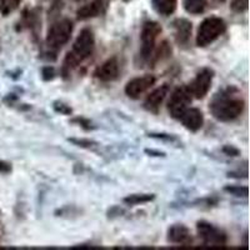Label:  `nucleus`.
I'll list each match as a JSON object with an SVG mask.
<instances>
[{"mask_svg":"<svg viewBox=\"0 0 250 250\" xmlns=\"http://www.w3.org/2000/svg\"><path fill=\"white\" fill-rule=\"evenodd\" d=\"M74 123H77V124H79L82 128L86 129V130H91V129H94V126L91 125L90 120L85 119V118H77V119L73 120Z\"/></svg>","mask_w":250,"mask_h":250,"instance_id":"23","label":"nucleus"},{"mask_svg":"<svg viewBox=\"0 0 250 250\" xmlns=\"http://www.w3.org/2000/svg\"><path fill=\"white\" fill-rule=\"evenodd\" d=\"M182 125L187 130L191 131V133H196L203 128L204 125V114L200 109L198 108H189L180 115L179 119Z\"/></svg>","mask_w":250,"mask_h":250,"instance_id":"12","label":"nucleus"},{"mask_svg":"<svg viewBox=\"0 0 250 250\" xmlns=\"http://www.w3.org/2000/svg\"><path fill=\"white\" fill-rule=\"evenodd\" d=\"M196 233L205 247L222 248L227 245V234L211 223L205 222V220L196 223Z\"/></svg>","mask_w":250,"mask_h":250,"instance_id":"6","label":"nucleus"},{"mask_svg":"<svg viewBox=\"0 0 250 250\" xmlns=\"http://www.w3.org/2000/svg\"><path fill=\"white\" fill-rule=\"evenodd\" d=\"M214 79V70L210 68H203L196 73L195 78L187 85L193 99H204L211 88Z\"/></svg>","mask_w":250,"mask_h":250,"instance_id":"7","label":"nucleus"},{"mask_svg":"<svg viewBox=\"0 0 250 250\" xmlns=\"http://www.w3.org/2000/svg\"><path fill=\"white\" fill-rule=\"evenodd\" d=\"M223 153L228 156H238L240 151L235 146H233V145H225L224 148H223Z\"/></svg>","mask_w":250,"mask_h":250,"instance_id":"24","label":"nucleus"},{"mask_svg":"<svg viewBox=\"0 0 250 250\" xmlns=\"http://www.w3.org/2000/svg\"><path fill=\"white\" fill-rule=\"evenodd\" d=\"M21 0H0V13L3 15L12 14L17 10Z\"/></svg>","mask_w":250,"mask_h":250,"instance_id":"19","label":"nucleus"},{"mask_svg":"<svg viewBox=\"0 0 250 250\" xmlns=\"http://www.w3.org/2000/svg\"><path fill=\"white\" fill-rule=\"evenodd\" d=\"M207 0H183V8L191 15H199L207 9Z\"/></svg>","mask_w":250,"mask_h":250,"instance_id":"17","label":"nucleus"},{"mask_svg":"<svg viewBox=\"0 0 250 250\" xmlns=\"http://www.w3.org/2000/svg\"><path fill=\"white\" fill-rule=\"evenodd\" d=\"M106 10V4L104 0H91L90 3H86L85 5L80 6L77 10L78 20H89L93 18H97L99 15L104 14Z\"/></svg>","mask_w":250,"mask_h":250,"instance_id":"14","label":"nucleus"},{"mask_svg":"<svg viewBox=\"0 0 250 250\" xmlns=\"http://www.w3.org/2000/svg\"><path fill=\"white\" fill-rule=\"evenodd\" d=\"M55 77V71L54 68H51V66H45L43 69V79L44 80H51L54 79Z\"/></svg>","mask_w":250,"mask_h":250,"instance_id":"25","label":"nucleus"},{"mask_svg":"<svg viewBox=\"0 0 250 250\" xmlns=\"http://www.w3.org/2000/svg\"><path fill=\"white\" fill-rule=\"evenodd\" d=\"M156 83V78L151 74H145L142 77L133 78L125 84L124 93L130 99H140L148 90H150Z\"/></svg>","mask_w":250,"mask_h":250,"instance_id":"9","label":"nucleus"},{"mask_svg":"<svg viewBox=\"0 0 250 250\" xmlns=\"http://www.w3.org/2000/svg\"><path fill=\"white\" fill-rule=\"evenodd\" d=\"M73 21L69 19H60L49 28L45 38V45L49 53L57 54L62 46L68 44L73 34Z\"/></svg>","mask_w":250,"mask_h":250,"instance_id":"4","label":"nucleus"},{"mask_svg":"<svg viewBox=\"0 0 250 250\" xmlns=\"http://www.w3.org/2000/svg\"><path fill=\"white\" fill-rule=\"evenodd\" d=\"M174 29V38H175L176 43L179 45H185L189 43L191 37V30L193 26L191 23L187 19H176L173 23Z\"/></svg>","mask_w":250,"mask_h":250,"instance_id":"15","label":"nucleus"},{"mask_svg":"<svg viewBox=\"0 0 250 250\" xmlns=\"http://www.w3.org/2000/svg\"><path fill=\"white\" fill-rule=\"evenodd\" d=\"M224 190L230 193L231 195L235 196H248V188L239 187V185H231V187H225Z\"/></svg>","mask_w":250,"mask_h":250,"instance_id":"21","label":"nucleus"},{"mask_svg":"<svg viewBox=\"0 0 250 250\" xmlns=\"http://www.w3.org/2000/svg\"><path fill=\"white\" fill-rule=\"evenodd\" d=\"M167 239L171 244L189 245L193 240L189 228L184 224H173L167 231Z\"/></svg>","mask_w":250,"mask_h":250,"instance_id":"13","label":"nucleus"},{"mask_svg":"<svg viewBox=\"0 0 250 250\" xmlns=\"http://www.w3.org/2000/svg\"><path fill=\"white\" fill-rule=\"evenodd\" d=\"M71 143H74V144L79 145V146H85V148H90L91 145L95 144L91 140H84V139H69Z\"/></svg>","mask_w":250,"mask_h":250,"instance_id":"26","label":"nucleus"},{"mask_svg":"<svg viewBox=\"0 0 250 250\" xmlns=\"http://www.w3.org/2000/svg\"><path fill=\"white\" fill-rule=\"evenodd\" d=\"M95 49V37L89 28H84L79 33L70 50L66 53L65 59L62 62V74L68 75L73 69L80 65L90 58Z\"/></svg>","mask_w":250,"mask_h":250,"instance_id":"2","label":"nucleus"},{"mask_svg":"<svg viewBox=\"0 0 250 250\" xmlns=\"http://www.w3.org/2000/svg\"><path fill=\"white\" fill-rule=\"evenodd\" d=\"M74 1H77V3H80V1H84V0H74Z\"/></svg>","mask_w":250,"mask_h":250,"instance_id":"29","label":"nucleus"},{"mask_svg":"<svg viewBox=\"0 0 250 250\" xmlns=\"http://www.w3.org/2000/svg\"><path fill=\"white\" fill-rule=\"evenodd\" d=\"M154 198H155L154 194H131V195L124 198V203L126 205L134 207V205H140L151 202V200H154Z\"/></svg>","mask_w":250,"mask_h":250,"instance_id":"18","label":"nucleus"},{"mask_svg":"<svg viewBox=\"0 0 250 250\" xmlns=\"http://www.w3.org/2000/svg\"><path fill=\"white\" fill-rule=\"evenodd\" d=\"M245 109V99L240 89L228 85L215 93L209 103V110L214 119L230 123L238 119Z\"/></svg>","mask_w":250,"mask_h":250,"instance_id":"1","label":"nucleus"},{"mask_svg":"<svg viewBox=\"0 0 250 250\" xmlns=\"http://www.w3.org/2000/svg\"><path fill=\"white\" fill-rule=\"evenodd\" d=\"M54 109L58 111V113H62V114H71V108L68 106L66 104H62V103H54Z\"/></svg>","mask_w":250,"mask_h":250,"instance_id":"22","label":"nucleus"},{"mask_svg":"<svg viewBox=\"0 0 250 250\" xmlns=\"http://www.w3.org/2000/svg\"><path fill=\"white\" fill-rule=\"evenodd\" d=\"M227 31V23L222 18H205L196 30L195 44L198 48H207Z\"/></svg>","mask_w":250,"mask_h":250,"instance_id":"3","label":"nucleus"},{"mask_svg":"<svg viewBox=\"0 0 250 250\" xmlns=\"http://www.w3.org/2000/svg\"><path fill=\"white\" fill-rule=\"evenodd\" d=\"M193 102V97L188 90L187 85L176 88L170 94V98L168 100V111L173 119H179L180 115L190 106Z\"/></svg>","mask_w":250,"mask_h":250,"instance_id":"8","label":"nucleus"},{"mask_svg":"<svg viewBox=\"0 0 250 250\" xmlns=\"http://www.w3.org/2000/svg\"><path fill=\"white\" fill-rule=\"evenodd\" d=\"M120 65L119 60L117 57H111L106 59L105 62H102L95 71H94V77L97 78L99 82L103 83H111L119 78Z\"/></svg>","mask_w":250,"mask_h":250,"instance_id":"10","label":"nucleus"},{"mask_svg":"<svg viewBox=\"0 0 250 250\" xmlns=\"http://www.w3.org/2000/svg\"><path fill=\"white\" fill-rule=\"evenodd\" d=\"M153 8L162 17H169L174 14L178 5V0H151Z\"/></svg>","mask_w":250,"mask_h":250,"instance_id":"16","label":"nucleus"},{"mask_svg":"<svg viewBox=\"0 0 250 250\" xmlns=\"http://www.w3.org/2000/svg\"><path fill=\"white\" fill-rule=\"evenodd\" d=\"M162 25L158 21L154 20H148L143 24L142 31H140V57L143 60L149 62L153 54L154 49L156 46V40L162 34Z\"/></svg>","mask_w":250,"mask_h":250,"instance_id":"5","label":"nucleus"},{"mask_svg":"<svg viewBox=\"0 0 250 250\" xmlns=\"http://www.w3.org/2000/svg\"><path fill=\"white\" fill-rule=\"evenodd\" d=\"M230 8L234 13L242 14L248 10V0H231Z\"/></svg>","mask_w":250,"mask_h":250,"instance_id":"20","label":"nucleus"},{"mask_svg":"<svg viewBox=\"0 0 250 250\" xmlns=\"http://www.w3.org/2000/svg\"><path fill=\"white\" fill-rule=\"evenodd\" d=\"M10 171H12V165L9 164V163L4 162V160H0V173L8 174Z\"/></svg>","mask_w":250,"mask_h":250,"instance_id":"27","label":"nucleus"},{"mask_svg":"<svg viewBox=\"0 0 250 250\" xmlns=\"http://www.w3.org/2000/svg\"><path fill=\"white\" fill-rule=\"evenodd\" d=\"M169 90H170V88H169L168 84H163V85L158 86L153 91H150L144 100L145 110H148L154 114L159 113L160 106H162L164 100L169 95Z\"/></svg>","mask_w":250,"mask_h":250,"instance_id":"11","label":"nucleus"},{"mask_svg":"<svg viewBox=\"0 0 250 250\" xmlns=\"http://www.w3.org/2000/svg\"><path fill=\"white\" fill-rule=\"evenodd\" d=\"M213 1H215V3H218V4H222V3H224L225 0H213Z\"/></svg>","mask_w":250,"mask_h":250,"instance_id":"28","label":"nucleus"}]
</instances>
